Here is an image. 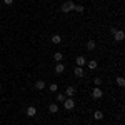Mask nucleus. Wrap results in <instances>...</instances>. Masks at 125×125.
Instances as JSON below:
<instances>
[{
    "instance_id": "nucleus-19",
    "label": "nucleus",
    "mask_w": 125,
    "mask_h": 125,
    "mask_svg": "<svg viewBox=\"0 0 125 125\" xmlns=\"http://www.w3.org/2000/svg\"><path fill=\"white\" fill-rule=\"evenodd\" d=\"M58 90V85L57 83H50V87H48V92H57Z\"/></svg>"
},
{
    "instance_id": "nucleus-7",
    "label": "nucleus",
    "mask_w": 125,
    "mask_h": 125,
    "mask_svg": "<svg viewBox=\"0 0 125 125\" xmlns=\"http://www.w3.org/2000/svg\"><path fill=\"white\" fill-rule=\"evenodd\" d=\"M37 115V108L35 107H29L27 108V117H35Z\"/></svg>"
},
{
    "instance_id": "nucleus-4",
    "label": "nucleus",
    "mask_w": 125,
    "mask_h": 125,
    "mask_svg": "<svg viewBox=\"0 0 125 125\" xmlns=\"http://www.w3.org/2000/svg\"><path fill=\"white\" fill-rule=\"evenodd\" d=\"M114 39H115L117 42H122V40L125 39V33L122 30H115V32H114Z\"/></svg>"
},
{
    "instance_id": "nucleus-5",
    "label": "nucleus",
    "mask_w": 125,
    "mask_h": 125,
    "mask_svg": "<svg viewBox=\"0 0 125 125\" xmlns=\"http://www.w3.org/2000/svg\"><path fill=\"white\" fill-rule=\"evenodd\" d=\"M75 63H77V67H83V65H87V58L83 55H80L75 58Z\"/></svg>"
},
{
    "instance_id": "nucleus-20",
    "label": "nucleus",
    "mask_w": 125,
    "mask_h": 125,
    "mask_svg": "<svg viewBox=\"0 0 125 125\" xmlns=\"http://www.w3.org/2000/svg\"><path fill=\"white\" fill-rule=\"evenodd\" d=\"M117 85H118V87H124V85H125L124 77H118V78H117Z\"/></svg>"
},
{
    "instance_id": "nucleus-16",
    "label": "nucleus",
    "mask_w": 125,
    "mask_h": 125,
    "mask_svg": "<svg viewBox=\"0 0 125 125\" xmlns=\"http://www.w3.org/2000/svg\"><path fill=\"white\" fill-rule=\"evenodd\" d=\"M95 48V40H88L87 42V50H94Z\"/></svg>"
},
{
    "instance_id": "nucleus-13",
    "label": "nucleus",
    "mask_w": 125,
    "mask_h": 125,
    "mask_svg": "<svg viewBox=\"0 0 125 125\" xmlns=\"http://www.w3.org/2000/svg\"><path fill=\"white\" fill-rule=\"evenodd\" d=\"M52 42L53 43H62V37L58 33H55V35H52Z\"/></svg>"
},
{
    "instance_id": "nucleus-23",
    "label": "nucleus",
    "mask_w": 125,
    "mask_h": 125,
    "mask_svg": "<svg viewBox=\"0 0 125 125\" xmlns=\"http://www.w3.org/2000/svg\"><path fill=\"white\" fill-rule=\"evenodd\" d=\"M0 90H2V85H0Z\"/></svg>"
},
{
    "instance_id": "nucleus-18",
    "label": "nucleus",
    "mask_w": 125,
    "mask_h": 125,
    "mask_svg": "<svg viewBox=\"0 0 125 125\" xmlns=\"http://www.w3.org/2000/svg\"><path fill=\"white\" fill-rule=\"evenodd\" d=\"M73 10H75V12H78V13H83V12H85L83 5H75V7H73Z\"/></svg>"
},
{
    "instance_id": "nucleus-9",
    "label": "nucleus",
    "mask_w": 125,
    "mask_h": 125,
    "mask_svg": "<svg viewBox=\"0 0 125 125\" xmlns=\"http://www.w3.org/2000/svg\"><path fill=\"white\" fill-rule=\"evenodd\" d=\"M63 70H65V65L63 63H57L55 65V73H63Z\"/></svg>"
},
{
    "instance_id": "nucleus-15",
    "label": "nucleus",
    "mask_w": 125,
    "mask_h": 125,
    "mask_svg": "<svg viewBox=\"0 0 125 125\" xmlns=\"http://www.w3.org/2000/svg\"><path fill=\"white\" fill-rule=\"evenodd\" d=\"M94 118H95V120H102V118H104V112L97 110L95 114H94Z\"/></svg>"
},
{
    "instance_id": "nucleus-10",
    "label": "nucleus",
    "mask_w": 125,
    "mask_h": 125,
    "mask_svg": "<svg viewBox=\"0 0 125 125\" xmlns=\"http://www.w3.org/2000/svg\"><path fill=\"white\" fill-rule=\"evenodd\" d=\"M35 88H37V90H43V88H45V82H43V80H37V82H35Z\"/></svg>"
},
{
    "instance_id": "nucleus-3",
    "label": "nucleus",
    "mask_w": 125,
    "mask_h": 125,
    "mask_svg": "<svg viewBox=\"0 0 125 125\" xmlns=\"http://www.w3.org/2000/svg\"><path fill=\"white\" fill-rule=\"evenodd\" d=\"M63 107H65V110H72V108L75 107L73 98H72V97H67V98H65V102H63Z\"/></svg>"
},
{
    "instance_id": "nucleus-11",
    "label": "nucleus",
    "mask_w": 125,
    "mask_h": 125,
    "mask_svg": "<svg viewBox=\"0 0 125 125\" xmlns=\"http://www.w3.org/2000/svg\"><path fill=\"white\" fill-rule=\"evenodd\" d=\"M87 65H88V68H90V70H95L98 63H97V60H88V62H87Z\"/></svg>"
},
{
    "instance_id": "nucleus-1",
    "label": "nucleus",
    "mask_w": 125,
    "mask_h": 125,
    "mask_svg": "<svg viewBox=\"0 0 125 125\" xmlns=\"http://www.w3.org/2000/svg\"><path fill=\"white\" fill-rule=\"evenodd\" d=\"M73 7H75V3H73L72 0H67V2H63V3H62L60 10H62L63 13H68V12H72V10H73Z\"/></svg>"
},
{
    "instance_id": "nucleus-8",
    "label": "nucleus",
    "mask_w": 125,
    "mask_h": 125,
    "mask_svg": "<svg viewBox=\"0 0 125 125\" xmlns=\"http://www.w3.org/2000/svg\"><path fill=\"white\" fill-rule=\"evenodd\" d=\"M48 112H50V114H57L58 112V105L57 104H50V105H48Z\"/></svg>"
},
{
    "instance_id": "nucleus-6",
    "label": "nucleus",
    "mask_w": 125,
    "mask_h": 125,
    "mask_svg": "<svg viewBox=\"0 0 125 125\" xmlns=\"http://www.w3.org/2000/svg\"><path fill=\"white\" fill-rule=\"evenodd\" d=\"M65 95H67V97H73V95H75V88H73L72 85H68L67 88H65Z\"/></svg>"
},
{
    "instance_id": "nucleus-12",
    "label": "nucleus",
    "mask_w": 125,
    "mask_h": 125,
    "mask_svg": "<svg viewBox=\"0 0 125 125\" xmlns=\"http://www.w3.org/2000/svg\"><path fill=\"white\" fill-rule=\"evenodd\" d=\"M73 73H75L77 77H83V68L82 67H75L73 68Z\"/></svg>"
},
{
    "instance_id": "nucleus-21",
    "label": "nucleus",
    "mask_w": 125,
    "mask_h": 125,
    "mask_svg": "<svg viewBox=\"0 0 125 125\" xmlns=\"http://www.w3.org/2000/svg\"><path fill=\"white\" fill-rule=\"evenodd\" d=\"M94 83H95L97 87H98V85H102V78H100V77H95V78H94Z\"/></svg>"
},
{
    "instance_id": "nucleus-22",
    "label": "nucleus",
    "mask_w": 125,
    "mask_h": 125,
    "mask_svg": "<svg viewBox=\"0 0 125 125\" xmlns=\"http://www.w3.org/2000/svg\"><path fill=\"white\" fill-rule=\"evenodd\" d=\"M3 3H5V5H12V3H13V0H3Z\"/></svg>"
},
{
    "instance_id": "nucleus-2",
    "label": "nucleus",
    "mask_w": 125,
    "mask_h": 125,
    "mask_svg": "<svg viewBox=\"0 0 125 125\" xmlns=\"http://www.w3.org/2000/svg\"><path fill=\"white\" fill-rule=\"evenodd\" d=\"M92 97H94L95 100H98V98H102V97H104V90H102L100 87H95V88L92 90Z\"/></svg>"
},
{
    "instance_id": "nucleus-14",
    "label": "nucleus",
    "mask_w": 125,
    "mask_h": 125,
    "mask_svg": "<svg viewBox=\"0 0 125 125\" xmlns=\"http://www.w3.org/2000/svg\"><path fill=\"white\" fill-rule=\"evenodd\" d=\"M62 58H63L62 52H55V53H53V60H55V62H62Z\"/></svg>"
},
{
    "instance_id": "nucleus-17",
    "label": "nucleus",
    "mask_w": 125,
    "mask_h": 125,
    "mask_svg": "<svg viewBox=\"0 0 125 125\" xmlns=\"http://www.w3.org/2000/svg\"><path fill=\"white\" fill-rule=\"evenodd\" d=\"M65 98H67L65 94H57V100H58V102H62V104H63V102H65Z\"/></svg>"
}]
</instances>
